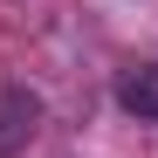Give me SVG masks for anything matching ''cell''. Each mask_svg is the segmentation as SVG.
I'll return each mask as SVG.
<instances>
[{
  "mask_svg": "<svg viewBox=\"0 0 158 158\" xmlns=\"http://www.w3.org/2000/svg\"><path fill=\"white\" fill-rule=\"evenodd\" d=\"M41 117H48V103L41 89L28 83H0V158H21L35 138H41Z\"/></svg>",
  "mask_w": 158,
  "mask_h": 158,
  "instance_id": "cell-1",
  "label": "cell"
},
{
  "mask_svg": "<svg viewBox=\"0 0 158 158\" xmlns=\"http://www.w3.org/2000/svg\"><path fill=\"white\" fill-rule=\"evenodd\" d=\"M117 110L138 117V124H158V62H131V69H117Z\"/></svg>",
  "mask_w": 158,
  "mask_h": 158,
  "instance_id": "cell-2",
  "label": "cell"
}]
</instances>
